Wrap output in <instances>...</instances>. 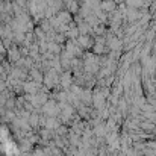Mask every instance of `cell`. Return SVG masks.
<instances>
[{
    "label": "cell",
    "instance_id": "cell-1",
    "mask_svg": "<svg viewBox=\"0 0 156 156\" xmlns=\"http://www.w3.org/2000/svg\"><path fill=\"white\" fill-rule=\"evenodd\" d=\"M102 6H103V9H106V11H114V9H115V2H114V0H106V2L102 3Z\"/></svg>",
    "mask_w": 156,
    "mask_h": 156
},
{
    "label": "cell",
    "instance_id": "cell-2",
    "mask_svg": "<svg viewBox=\"0 0 156 156\" xmlns=\"http://www.w3.org/2000/svg\"><path fill=\"white\" fill-rule=\"evenodd\" d=\"M141 127H144L146 130H152V129H155V126H153V124H150V123H143V124H141Z\"/></svg>",
    "mask_w": 156,
    "mask_h": 156
},
{
    "label": "cell",
    "instance_id": "cell-3",
    "mask_svg": "<svg viewBox=\"0 0 156 156\" xmlns=\"http://www.w3.org/2000/svg\"><path fill=\"white\" fill-rule=\"evenodd\" d=\"M153 32H156V24H155V26H153Z\"/></svg>",
    "mask_w": 156,
    "mask_h": 156
}]
</instances>
